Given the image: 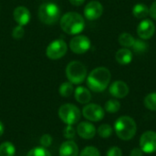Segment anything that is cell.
<instances>
[{"label":"cell","instance_id":"1","mask_svg":"<svg viewBox=\"0 0 156 156\" xmlns=\"http://www.w3.org/2000/svg\"><path fill=\"white\" fill-rule=\"evenodd\" d=\"M112 79L111 71L105 67H98L91 70V72L87 77L88 88L94 92L104 91Z\"/></svg>","mask_w":156,"mask_h":156},{"label":"cell","instance_id":"2","mask_svg":"<svg viewBox=\"0 0 156 156\" xmlns=\"http://www.w3.org/2000/svg\"><path fill=\"white\" fill-rule=\"evenodd\" d=\"M61 29L69 35H78L85 27L84 17L77 12H68L59 19Z\"/></svg>","mask_w":156,"mask_h":156},{"label":"cell","instance_id":"3","mask_svg":"<svg viewBox=\"0 0 156 156\" xmlns=\"http://www.w3.org/2000/svg\"><path fill=\"white\" fill-rule=\"evenodd\" d=\"M114 131L119 139L122 141L132 140L137 132V124L130 116H121L114 123Z\"/></svg>","mask_w":156,"mask_h":156},{"label":"cell","instance_id":"4","mask_svg":"<svg viewBox=\"0 0 156 156\" xmlns=\"http://www.w3.org/2000/svg\"><path fill=\"white\" fill-rule=\"evenodd\" d=\"M38 18L45 25H54L60 19L59 6L53 2L42 4L38 8Z\"/></svg>","mask_w":156,"mask_h":156},{"label":"cell","instance_id":"5","mask_svg":"<svg viewBox=\"0 0 156 156\" xmlns=\"http://www.w3.org/2000/svg\"><path fill=\"white\" fill-rule=\"evenodd\" d=\"M87 68L80 61H71L66 68V76L72 84H80L87 78Z\"/></svg>","mask_w":156,"mask_h":156},{"label":"cell","instance_id":"6","mask_svg":"<svg viewBox=\"0 0 156 156\" xmlns=\"http://www.w3.org/2000/svg\"><path fill=\"white\" fill-rule=\"evenodd\" d=\"M58 117L67 125H74L78 123L81 117L80 109L72 103H65L58 109Z\"/></svg>","mask_w":156,"mask_h":156},{"label":"cell","instance_id":"7","mask_svg":"<svg viewBox=\"0 0 156 156\" xmlns=\"http://www.w3.org/2000/svg\"><path fill=\"white\" fill-rule=\"evenodd\" d=\"M67 51H68L67 43L63 39L59 38V39H55L48 44L46 49V55L51 60H58L63 58L67 54Z\"/></svg>","mask_w":156,"mask_h":156},{"label":"cell","instance_id":"8","mask_svg":"<svg viewBox=\"0 0 156 156\" xmlns=\"http://www.w3.org/2000/svg\"><path fill=\"white\" fill-rule=\"evenodd\" d=\"M82 115L90 122H97L101 121L105 116V110L99 104L88 103L82 109Z\"/></svg>","mask_w":156,"mask_h":156},{"label":"cell","instance_id":"9","mask_svg":"<svg viewBox=\"0 0 156 156\" xmlns=\"http://www.w3.org/2000/svg\"><path fill=\"white\" fill-rule=\"evenodd\" d=\"M90 39L84 35H77L70 39L69 48L75 54H84L90 48Z\"/></svg>","mask_w":156,"mask_h":156},{"label":"cell","instance_id":"10","mask_svg":"<svg viewBox=\"0 0 156 156\" xmlns=\"http://www.w3.org/2000/svg\"><path fill=\"white\" fill-rule=\"evenodd\" d=\"M140 148L144 154H154L156 152V133L146 131L140 137Z\"/></svg>","mask_w":156,"mask_h":156},{"label":"cell","instance_id":"11","mask_svg":"<svg viewBox=\"0 0 156 156\" xmlns=\"http://www.w3.org/2000/svg\"><path fill=\"white\" fill-rule=\"evenodd\" d=\"M102 13H103V6L101 3L96 0L89 2L84 8V16L90 21H93L100 18Z\"/></svg>","mask_w":156,"mask_h":156},{"label":"cell","instance_id":"12","mask_svg":"<svg viewBox=\"0 0 156 156\" xmlns=\"http://www.w3.org/2000/svg\"><path fill=\"white\" fill-rule=\"evenodd\" d=\"M155 33V25L150 19H144L137 27V35L140 38L150 39Z\"/></svg>","mask_w":156,"mask_h":156},{"label":"cell","instance_id":"13","mask_svg":"<svg viewBox=\"0 0 156 156\" xmlns=\"http://www.w3.org/2000/svg\"><path fill=\"white\" fill-rule=\"evenodd\" d=\"M13 17L17 25L24 27L29 23L31 19V13L27 7L24 5H18L13 11Z\"/></svg>","mask_w":156,"mask_h":156},{"label":"cell","instance_id":"14","mask_svg":"<svg viewBox=\"0 0 156 156\" xmlns=\"http://www.w3.org/2000/svg\"><path fill=\"white\" fill-rule=\"evenodd\" d=\"M110 94L116 99L125 98L130 91L129 86L122 80H116L112 82L109 88Z\"/></svg>","mask_w":156,"mask_h":156},{"label":"cell","instance_id":"15","mask_svg":"<svg viewBox=\"0 0 156 156\" xmlns=\"http://www.w3.org/2000/svg\"><path fill=\"white\" fill-rule=\"evenodd\" d=\"M76 132L80 138L85 140H90L95 136L97 130L92 123L89 122H81L78 124Z\"/></svg>","mask_w":156,"mask_h":156},{"label":"cell","instance_id":"16","mask_svg":"<svg viewBox=\"0 0 156 156\" xmlns=\"http://www.w3.org/2000/svg\"><path fill=\"white\" fill-rule=\"evenodd\" d=\"M59 156H79V147L73 141H66L59 147Z\"/></svg>","mask_w":156,"mask_h":156},{"label":"cell","instance_id":"17","mask_svg":"<svg viewBox=\"0 0 156 156\" xmlns=\"http://www.w3.org/2000/svg\"><path fill=\"white\" fill-rule=\"evenodd\" d=\"M75 100L80 104H88L91 100V93L89 89L79 86L74 90Z\"/></svg>","mask_w":156,"mask_h":156},{"label":"cell","instance_id":"18","mask_svg":"<svg viewBox=\"0 0 156 156\" xmlns=\"http://www.w3.org/2000/svg\"><path fill=\"white\" fill-rule=\"evenodd\" d=\"M133 58V51L130 50L129 48H123L119 49V50L116 52V54H115L116 61H117L120 65H122V66L129 65V64L132 62Z\"/></svg>","mask_w":156,"mask_h":156},{"label":"cell","instance_id":"19","mask_svg":"<svg viewBox=\"0 0 156 156\" xmlns=\"http://www.w3.org/2000/svg\"><path fill=\"white\" fill-rule=\"evenodd\" d=\"M133 15L138 19H144L149 16V7L143 3H138L133 7Z\"/></svg>","mask_w":156,"mask_h":156},{"label":"cell","instance_id":"20","mask_svg":"<svg viewBox=\"0 0 156 156\" xmlns=\"http://www.w3.org/2000/svg\"><path fill=\"white\" fill-rule=\"evenodd\" d=\"M134 40H135V38L130 33H126V32L122 33L118 37L119 44L126 48H132L134 43Z\"/></svg>","mask_w":156,"mask_h":156},{"label":"cell","instance_id":"21","mask_svg":"<svg viewBox=\"0 0 156 156\" xmlns=\"http://www.w3.org/2000/svg\"><path fill=\"white\" fill-rule=\"evenodd\" d=\"M16 147L10 142H4L0 144V156H15Z\"/></svg>","mask_w":156,"mask_h":156},{"label":"cell","instance_id":"22","mask_svg":"<svg viewBox=\"0 0 156 156\" xmlns=\"http://www.w3.org/2000/svg\"><path fill=\"white\" fill-rule=\"evenodd\" d=\"M74 87H73V84L69 81H67V82H63L60 86H59V89H58V92L59 94L62 96V97H65V98H69L70 97L73 93H74Z\"/></svg>","mask_w":156,"mask_h":156},{"label":"cell","instance_id":"23","mask_svg":"<svg viewBox=\"0 0 156 156\" xmlns=\"http://www.w3.org/2000/svg\"><path fill=\"white\" fill-rule=\"evenodd\" d=\"M121 109V103L116 99H111L106 101L104 110L109 113H116Z\"/></svg>","mask_w":156,"mask_h":156},{"label":"cell","instance_id":"24","mask_svg":"<svg viewBox=\"0 0 156 156\" xmlns=\"http://www.w3.org/2000/svg\"><path fill=\"white\" fill-rule=\"evenodd\" d=\"M144 103L146 109L153 112H156V92L147 94L144 100Z\"/></svg>","mask_w":156,"mask_h":156},{"label":"cell","instance_id":"25","mask_svg":"<svg viewBox=\"0 0 156 156\" xmlns=\"http://www.w3.org/2000/svg\"><path fill=\"white\" fill-rule=\"evenodd\" d=\"M132 48H133V52H135L137 54H143L147 51L148 44L144 39H135Z\"/></svg>","mask_w":156,"mask_h":156},{"label":"cell","instance_id":"26","mask_svg":"<svg viewBox=\"0 0 156 156\" xmlns=\"http://www.w3.org/2000/svg\"><path fill=\"white\" fill-rule=\"evenodd\" d=\"M98 134L100 137L101 138H109L112 136V132H113V128L110 125V124H107V123H104V124H101L99 128H98Z\"/></svg>","mask_w":156,"mask_h":156},{"label":"cell","instance_id":"27","mask_svg":"<svg viewBox=\"0 0 156 156\" xmlns=\"http://www.w3.org/2000/svg\"><path fill=\"white\" fill-rule=\"evenodd\" d=\"M27 156H51V154L49 151L45 148V147H34L32 148L28 153Z\"/></svg>","mask_w":156,"mask_h":156},{"label":"cell","instance_id":"28","mask_svg":"<svg viewBox=\"0 0 156 156\" xmlns=\"http://www.w3.org/2000/svg\"><path fill=\"white\" fill-rule=\"evenodd\" d=\"M80 156H101V153L94 146H87L80 152Z\"/></svg>","mask_w":156,"mask_h":156},{"label":"cell","instance_id":"29","mask_svg":"<svg viewBox=\"0 0 156 156\" xmlns=\"http://www.w3.org/2000/svg\"><path fill=\"white\" fill-rule=\"evenodd\" d=\"M25 35V29L22 26L17 25L12 30V37L15 39H21Z\"/></svg>","mask_w":156,"mask_h":156},{"label":"cell","instance_id":"30","mask_svg":"<svg viewBox=\"0 0 156 156\" xmlns=\"http://www.w3.org/2000/svg\"><path fill=\"white\" fill-rule=\"evenodd\" d=\"M76 133L77 132H76L75 128H73V125H68L67 127H65V129L63 131V135L65 138L71 140L75 137Z\"/></svg>","mask_w":156,"mask_h":156},{"label":"cell","instance_id":"31","mask_svg":"<svg viewBox=\"0 0 156 156\" xmlns=\"http://www.w3.org/2000/svg\"><path fill=\"white\" fill-rule=\"evenodd\" d=\"M52 141H53L52 137L49 134L46 133V134H43L41 136V138L39 140V143H40V144H41L42 147L48 148V147H49L52 144Z\"/></svg>","mask_w":156,"mask_h":156},{"label":"cell","instance_id":"32","mask_svg":"<svg viewBox=\"0 0 156 156\" xmlns=\"http://www.w3.org/2000/svg\"><path fill=\"white\" fill-rule=\"evenodd\" d=\"M106 156H122V151L118 146H112L107 151Z\"/></svg>","mask_w":156,"mask_h":156},{"label":"cell","instance_id":"33","mask_svg":"<svg viewBox=\"0 0 156 156\" xmlns=\"http://www.w3.org/2000/svg\"><path fill=\"white\" fill-rule=\"evenodd\" d=\"M149 15L153 19L156 20V0L149 7Z\"/></svg>","mask_w":156,"mask_h":156},{"label":"cell","instance_id":"34","mask_svg":"<svg viewBox=\"0 0 156 156\" xmlns=\"http://www.w3.org/2000/svg\"><path fill=\"white\" fill-rule=\"evenodd\" d=\"M130 156H144V152L140 147H135L131 151Z\"/></svg>","mask_w":156,"mask_h":156},{"label":"cell","instance_id":"35","mask_svg":"<svg viewBox=\"0 0 156 156\" xmlns=\"http://www.w3.org/2000/svg\"><path fill=\"white\" fill-rule=\"evenodd\" d=\"M69 1L74 6H80V5H83V3L85 2V0H69Z\"/></svg>","mask_w":156,"mask_h":156},{"label":"cell","instance_id":"36","mask_svg":"<svg viewBox=\"0 0 156 156\" xmlns=\"http://www.w3.org/2000/svg\"><path fill=\"white\" fill-rule=\"evenodd\" d=\"M4 131H5V127H4V124L2 123V122H0V137L3 135L4 133Z\"/></svg>","mask_w":156,"mask_h":156}]
</instances>
